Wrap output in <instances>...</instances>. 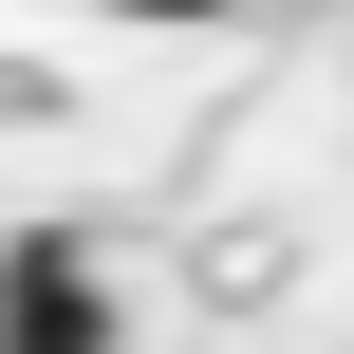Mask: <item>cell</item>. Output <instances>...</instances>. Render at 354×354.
<instances>
[{"mask_svg": "<svg viewBox=\"0 0 354 354\" xmlns=\"http://www.w3.org/2000/svg\"><path fill=\"white\" fill-rule=\"evenodd\" d=\"M19 354H112V280H93L56 224L19 243Z\"/></svg>", "mask_w": 354, "mask_h": 354, "instance_id": "obj_1", "label": "cell"}, {"mask_svg": "<svg viewBox=\"0 0 354 354\" xmlns=\"http://www.w3.org/2000/svg\"><path fill=\"white\" fill-rule=\"evenodd\" d=\"M112 19H224V0H112Z\"/></svg>", "mask_w": 354, "mask_h": 354, "instance_id": "obj_2", "label": "cell"}]
</instances>
